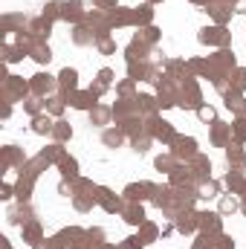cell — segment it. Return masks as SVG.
I'll list each match as a JSON object with an SVG mask.
<instances>
[{
    "label": "cell",
    "instance_id": "4fadbf2b",
    "mask_svg": "<svg viewBox=\"0 0 246 249\" xmlns=\"http://www.w3.org/2000/svg\"><path fill=\"white\" fill-rule=\"evenodd\" d=\"M9 220H12V223H18V226H26V223L32 220V212H29V206H26V203H20L18 209H12V212H9Z\"/></svg>",
    "mask_w": 246,
    "mask_h": 249
},
{
    "label": "cell",
    "instance_id": "ba28073f",
    "mask_svg": "<svg viewBox=\"0 0 246 249\" xmlns=\"http://www.w3.org/2000/svg\"><path fill=\"white\" fill-rule=\"evenodd\" d=\"M67 99H70V105L78 107V110H93V107H96V96H93L90 90H87V93H70Z\"/></svg>",
    "mask_w": 246,
    "mask_h": 249
},
{
    "label": "cell",
    "instance_id": "74e56055",
    "mask_svg": "<svg viewBox=\"0 0 246 249\" xmlns=\"http://www.w3.org/2000/svg\"><path fill=\"white\" fill-rule=\"evenodd\" d=\"M99 81H102V84L107 87V84L113 81V72H110V70H102V72H99Z\"/></svg>",
    "mask_w": 246,
    "mask_h": 249
},
{
    "label": "cell",
    "instance_id": "4316f807",
    "mask_svg": "<svg viewBox=\"0 0 246 249\" xmlns=\"http://www.w3.org/2000/svg\"><path fill=\"white\" fill-rule=\"evenodd\" d=\"M110 113H113V110H107V107H93V110H90V119L96 124H105L110 119Z\"/></svg>",
    "mask_w": 246,
    "mask_h": 249
},
{
    "label": "cell",
    "instance_id": "30bf717a",
    "mask_svg": "<svg viewBox=\"0 0 246 249\" xmlns=\"http://www.w3.org/2000/svg\"><path fill=\"white\" fill-rule=\"evenodd\" d=\"M50 29H53V20L41 18V20H32V23H29V32H26V35H32L35 41H44V38L50 35Z\"/></svg>",
    "mask_w": 246,
    "mask_h": 249
},
{
    "label": "cell",
    "instance_id": "7c38bea8",
    "mask_svg": "<svg viewBox=\"0 0 246 249\" xmlns=\"http://www.w3.org/2000/svg\"><path fill=\"white\" fill-rule=\"evenodd\" d=\"M197 220H200V229L203 232H209V235H217L220 232V217L217 214H209L206 212V214H197Z\"/></svg>",
    "mask_w": 246,
    "mask_h": 249
},
{
    "label": "cell",
    "instance_id": "5b68a950",
    "mask_svg": "<svg viewBox=\"0 0 246 249\" xmlns=\"http://www.w3.org/2000/svg\"><path fill=\"white\" fill-rule=\"evenodd\" d=\"M154 191H157V186H151V183H133V186L124 188V197L130 200V203H139V200H145V197H154Z\"/></svg>",
    "mask_w": 246,
    "mask_h": 249
},
{
    "label": "cell",
    "instance_id": "d590c367",
    "mask_svg": "<svg viewBox=\"0 0 246 249\" xmlns=\"http://www.w3.org/2000/svg\"><path fill=\"white\" fill-rule=\"evenodd\" d=\"M23 107H26L32 116H38V110H41V102H38V99H26V105H23Z\"/></svg>",
    "mask_w": 246,
    "mask_h": 249
},
{
    "label": "cell",
    "instance_id": "484cf974",
    "mask_svg": "<svg viewBox=\"0 0 246 249\" xmlns=\"http://www.w3.org/2000/svg\"><path fill=\"white\" fill-rule=\"evenodd\" d=\"M217 191H220V186H217L214 180H206L203 186L197 188V194H200V197H217Z\"/></svg>",
    "mask_w": 246,
    "mask_h": 249
},
{
    "label": "cell",
    "instance_id": "603a6c76",
    "mask_svg": "<svg viewBox=\"0 0 246 249\" xmlns=\"http://www.w3.org/2000/svg\"><path fill=\"white\" fill-rule=\"evenodd\" d=\"M157 168L171 174V171L177 168V157H174V154H165V157H159V160H157Z\"/></svg>",
    "mask_w": 246,
    "mask_h": 249
},
{
    "label": "cell",
    "instance_id": "d6986e66",
    "mask_svg": "<svg viewBox=\"0 0 246 249\" xmlns=\"http://www.w3.org/2000/svg\"><path fill=\"white\" fill-rule=\"evenodd\" d=\"M211 15H214V20L217 23H223L229 15H232V9H229V3H223V0H217L214 6H211Z\"/></svg>",
    "mask_w": 246,
    "mask_h": 249
},
{
    "label": "cell",
    "instance_id": "5bb4252c",
    "mask_svg": "<svg viewBox=\"0 0 246 249\" xmlns=\"http://www.w3.org/2000/svg\"><path fill=\"white\" fill-rule=\"evenodd\" d=\"M191 162H194L191 168H194V177H197V180H206V177L211 174V162H209L206 157H200V154H197V157H194Z\"/></svg>",
    "mask_w": 246,
    "mask_h": 249
},
{
    "label": "cell",
    "instance_id": "52a82bcc",
    "mask_svg": "<svg viewBox=\"0 0 246 249\" xmlns=\"http://www.w3.org/2000/svg\"><path fill=\"white\" fill-rule=\"evenodd\" d=\"M200 41H203V44H226V41H229V35H226V29H223V26H209V29H203V32H200Z\"/></svg>",
    "mask_w": 246,
    "mask_h": 249
},
{
    "label": "cell",
    "instance_id": "ee69618b",
    "mask_svg": "<svg viewBox=\"0 0 246 249\" xmlns=\"http://www.w3.org/2000/svg\"><path fill=\"white\" fill-rule=\"evenodd\" d=\"M244 214H246V203H244Z\"/></svg>",
    "mask_w": 246,
    "mask_h": 249
},
{
    "label": "cell",
    "instance_id": "f546056e",
    "mask_svg": "<svg viewBox=\"0 0 246 249\" xmlns=\"http://www.w3.org/2000/svg\"><path fill=\"white\" fill-rule=\"evenodd\" d=\"M214 64H220V67H226V70H229V67H235V55H232L229 50H223V53H217V55H214Z\"/></svg>",
    "mask_w": 246,
    "mask_h": 249
},
{
    "label": "cell",
    "instance_id": "d4e9b609",
    "mask_svg": "<svg viewBox=\"0 0 246 249\" xmlns=\"http://www.w3.org/2000/svg\"><path fill=\"white\" fill-rule=\"evenodd\" d=\"M139 229H142L139 241H142V244H154V238H157V232H159V229H157V226H151V223H142Z\"/></svg>",
    "mask_w": 246,
    "mask_h": 249
},
{
    "label": "cell",
    "instance_id": "8992f818",
    "mask_svg": "<svg viewBox=\"0 0 246 249\" xmlns=\"http://www.w3.org/2000/svg\"><path fill=\"white\" fill-rule=\"evenodd\" d=\"M58 87H61L64 96H70V93H75V87H78V72L75 70H61V75H58Z\"/></svg>",
    "mask_w": 246,
    "mask_h": 249
},
{
    "label": "cell",
    "instance_id": "836d02e7",
    "mask_svg": "<svg viewBox=\"0 0 246 249\" xmlns=\"http://www.w3.org/2000/svg\"><path fill=\"white\" fill-rule=\"evenodd\" d=\"M232 90H238V93L246 90V70H238V72H235V87H232Z\"/></svg>",
    "mask_w": 246,
    "mask_h": 249
},
{
    "label": "cell",
    "instance_id": "b9f144b4",
    "mask_svg": "<svg viewBox=\"0 0 246 249\" xmlns=\"http://www.w3.org/2000/svg\"><path fill=\"white\" fill-rule=\"evenodd\" d=\"M0 197H3V200H9V197H12V186H3V194H0Z\"/></svg>",
    "mask_w": 246,
    "mask_h": 249
},
{
    "label": "cell",
    "instance_id": "ab89813d",
    "mask_svg": "<svg viewBox=\"0 0 246 249\" xmlns=\"http://www.w3.org/2000/svg\"><path fill=\"white\" fill-rule=\"evenodd\" d=\"M130 90H133V78H130V81H124V84H119V93H122V96H127Z\"/></svg>",
    "mask_w": 246,
    "mask_h": 249
},
{
    "label": "cell",
    "instance_id": "f35d334b",
    "mask_svg": "<svg viewBox=\"0 0 246 249\" xmlns=\"http://www.w3.org/2000/svg\"><path fill=\"white\" fill-rule=\"evenodd\" d=\"M197 113H200V119H206V122L214 119V110H211V107H197Z\"/></svg>",
    "mask_w": 246,
    "mask_h": 249
},
{
    "label": "cell",
    "instance_id": "2e32d148",
    "mask_svg": "<svg viewBox=\"0 0 246 249\" xmlns=\"http://www.w3.org/2000/svg\"><path fill=\"white\" fill-rule=\"evenodd\" d=\"M64 20H81L84 18V9H81V3L78 0H72V3H64Z\"/></svg>",
    "mask_w": 246,
    "mask_h": 249
},
{
    "label": "cell",
    "instance_id": "1f68e13d",
    "mask_svg": "<svg viewBox=\"0 0 246 249\" xmlns=\"http://www.w3.org/2000/svg\"><path fill=\"white\" fill-rule=\"evenodd\" d=\"M26 53L20 50V47H3V58L6 61H18V58H23Z\"/></svg>",
    "mask_w": 246,
    "mask_h": 249
},
{
    "label": "cell",
    "instance_id": "e0dca14e",
    "mask_svg": "<svg viewBox=\"0 0 246 249\" xmlns=\"http://www.w3.org/2000/svg\"><path fill=\"white\" fill-rule=\"evenodd\" d=\"M29 55H32L38 64H50V58H53V53H50V47H47L44 41H38V44L32 47V53H29Z\"/></svg>",
    "mask_w": 246,
    "mask_h": 249
},
{
    "label": "cell",
    "instance_id": "f1b7e54d",
    "mask_svg": "<svg viewBox=\"0 0 246 249\" xmlns=\"http://www.w3.org/2000/svg\"><path fill=\"white\" fill-rule=\"evenodd\" d=\"M151 18H154V12H151V6H148V3H145L142 9H136V12H133V20H136V23H148Z\"/></svg>",
    "mask_w": 246,
    "mask_h": 249
},
{
    "label": "cell",
    "instance_id": "ac0fdd59",
    "mask_svg": "<svg viewBox=\"0 0 246 249\" xmlns=\"http://www.w3.org/2000/svg\"><path fill=\"white\" fill-rule=\"evenodd\" d=\"M32 130H35V133H53V130H55V122H53L50 116H35Z\"/></svg>",
    "mask_w": 246,
    "mask_h": 249
},
{
    "label": "cell",
    "instance_id": "8fae6325",
    "mask_svg": "<svg viewBox=\"0 0 246 249\" xmlns=\"http://www.w3.org/2000/svg\"><path fill=\"white\" fill-rule=\"evenodd\" d=\"M96 200H99L107 212H119V209H122V203H119V200H116L107 188H96Z\"/></svg>",
    "mask_w": 246,
    "mask_h": 249
},
{
    "label": "cell",
    "instance_id": "44dd1931",
    "mask_svg": "<svg viewBox=\"0 0 246 249\" xmlns=\"http://www.w3.org/2000/svg\"><path fill=\"white\" fill-rule=\"evenodd\" d=\"M136 107L145 110V113H154V110L159 107V102H157L154 96H139V99H136Z\"/></svg>",
    "mask_w": 246,
    "mask_h": 249
},
{
    "label": "cell",
    "instance_id": "bcb514c9",
    "mask_svg": "<svg viewBox=\"0 0 246 249\" xmlns=\"http://www.w3.org/2000/svg\"><path fill=\"white\" fill-rule=\"evenodd\" d=\"M194 3H200V0H194Z\"/></svg>",
    "mask_w": 246,
    "mask_h": 249
},
{
    "label": "cell",
    "instance_id": "6da1fadb",
    "mask_svg": "<svg viewBox=\"0 0 246 249\" xmlns=\"http://www.w3.org/2000/svg\"><path fill=\"white\" fill-rule=\"evenodd\" d=\"M171 145H174L171 154H174L177 160H194V157H197V142H194L191 136H174Z\"/></svg>",
    "mask_w": 246,
    "mask_h": 249
},
{
    "label": "cell",
    "instance_id": "4dcf8cb0",
    "mask_svg": "<svg viewBox=\"0 0 246 249\" xmlns=\"http://www.w3.org/2000/svg\"><path fill=\"white\" fill-rule=\"evenodd\" d=\"M47 110H50L53 116H58V113L64 110V99H61V96H53V99H47Z\"/></svg>",
    "mask_w": 246,
    "mask_h": 249
},
{
    "label": "cell",
    "instance_id": "60d3db41",
    "mask_svg": "<svg viewBox=\"0 0 246 249\" xmlns=\"http://www.w3.org/2000/svg\"><path fill=\"white\" fill-rule=\"evenodd\" d=\"M99 50H102V53H113V41H102Z\"/></svg>",
    "mask_w": 246,
    "mask_h": 249
},
{
    "label": "cell",
    "instance_id": "3957f363",
    "mask_svg": "<svg viewBox=\"0 0 246 249\" xmlns=\"http://www.w3.org/2000/svg\"><path fill=\"white\" fill-rule=\"evenodd\" d=\"M26 90H32V84H26L23 78H18V75H9L6 78V87H3V93H6V99H9V105H12V99H23V93Z\"/></svg>",
    "mask_w": 246,
    "mask_h": 249
},
{
    "label": "cell",
    "instance_id": "9a60e30c",
    "mask_svg": "<svg viewBox=\"0 0 246 249\" xmlns=\"http://www.w3.org/2000/svg\"><path fill=\"white\" fill-rule=\"evenodd\" d=\"M200 226V220H197V214H191V212H183L180 217H177V229L180 232H194Z\"/></svg>",
    "mask_w": 246,
    "mask_h": 249
},
{
    "label": "cell",
    "instance_id": "d6a6232c",
    "mask_svg": "<svg viewBox=\"0 0 246 249\" xmlns=\"http://www.w3.org/2000/svg\"><path fill=\"white\" fill-rule=\"evenodd\" d=\"M235 209H238V200L235 197H223L220 200V214H232Z\"/></svg>",
    "mask_w": 246,
    "mask_h": 249
},
{
    "label": "cell",
    "instance_id": "7402d4cb",
    "mask_svg": "<svg viewBox=\"0 0 246 249\" xmlns=\"http://www.w3.org/2000/svg\"><path fill=\"white\" fill-rule=\"evenodd\" d=\"M53 136H55V139H58V145H61V142H67V139L72 136V127H70L67 122H55V130H53Z\"/></svg>",
    "mask_w": 246,
    "mask_h": 249
},
{
    "label": "cell",
    "instance_id": "7bdbcfd3",
    "mask_svg": "<svg viewBox=\"0 0 246 249\" xmlns=\"http://www.w3.org/2000/svg\"><path fill=\"white\" fill-rule=\"evenodd\" d=\"M235 12H246V0H238V9Z\"/></svg>",
    "mask_w": 246,
    "mask_h": 249
},
{
    "label": "cell",
    "instance_id": "f6af8a7d",
    "mask_svg": "<svg viewBox=\"0 0 246 249\" xmlns=\"http://www.w3.org/2000/svg\"><path fill=\"white\" fill-rule=\"evenodd\" d=\"M151 3H159V0H151Z\"/></svg>",
    "mask_w": 246,
    "mask_h": 249
},
{
    "label": "cell",
    "instance_id": "7a4b0ae2",
    "mask_svg": "<svg viewBox=\"0 0 246 249\" xmlns=\"http://www.w3.org/2000/svg\"><path fill=\"white\" fill-rule=\"evenodd\" d=\"M177 105H180V107H200V90H197V84H194L191 78H185L183 90H180V96H177Z\"/></svg>",
    "mask_w": 246,
    "mask_h": 249
},
{
    "label": "cell",
    "instance_id": "cb8c5ba5",
    "mask_svg": "<svg viewBox=\"0 0 246 249\" xmlns=\"http://www.w3.org/2000/svg\"><path fill=\"white\" fill-rule=\"evenodd\" d=\"M102 139H105V145L116 148V145L124 139V130H122V127H119V130H105V136H102Z\"/></svg>",
    "mask_w": 246,
    "mask_h": 249
},
{
    "label": "cell",
    "instance_id": "ffe728a7",
    "mask_svg": "<svg viewBox=\"0 0 246 249\" xmlns=\"http://www.w3.org/2000/svg\"><path fill=\"white\" fill-rule=\"evenodd\" d=\"M23 238H26V241H29L32 247H35V244L41 241V229H38V223H35V220H29V223L23 226Z\"/></svg>",
    "mask_w": 246,
    "mask_h": 249
},
{
    "label": "cell",
    "instance_id": "9c48e42d",
    "mask_svg": "<svg viewBox=\"0 0 246 249\" xmlns=\"http://www.w3.org/2000/svg\"><path fill=\"white\" fill-rule=\"evenodd\" d=\"M122 214H124V220L133 223V226H142V223H145V212H142L139 203H130V200H127V206H122Z\"/></svg>",
    "mask_w": 246,
    "mask_h": 249
},
{
    "label": "cell",
    "instance_id": "277c9868",
    "mask_svg": "<svg viewBox=\"0 0 246 249\" xmlns=\"http://www.w3.org/2000/svg\"><path fill=\"white\" fill-rule=\"evenodd\" d=\"M29 84H32V93H35V96H47V93H53V90L58 87V81H55L53 75H44V72H38Z\"/></svg>",
    "mask_w": 246,
    "mask_h": 249
},
{
    "label": "cell",
    "instance_id": "8d00e7d4",
    "mask_svg": "<svg viewBox=\"0 0 246 249\" xmlns=\"http://www.w3.org/2000/svg\"><path fill=\"white\" fill-rule=\"evenodd\" d=\"M235 136H238L241 142H244V139H246V122H244V119H241V122L235 124Z\"/></svg>",
    "mask_w": 246,
    "mask_h": 249
},
{
    "label": "cell",
    "instance_id": "e575fe53",
    "mask_svg": "<svg viewBox=\"0 0 246 249\" xmlns=\"http://www.w3.org/2000/svg\"><path fill=\"white\" fill-rule=\"evenodd\" d=\"M72 38H75V44H87V41H90V38H93V35H87V29H81V26H78V29H75V35H72Z\"/></svg>",
    "mask_w": 246,
    "mask_h": 249
},
{
    "label": "cell",
    "instance_id": "83f0119b",
    "mask_svg": "<svg viewBox=\"0 0 246 249\" xmlns=\"http://www.w3.org/2000/svg\"><path fill=\"white\" fill-rule=\"evenodd\" d=\"M58 162H61L64 177H75V174H78V165H75V160H72V157H70V160H67V157H61Z\"/></svg>",
    "mask_w": 246,
    "mask_h": 249
}]
</instances>
